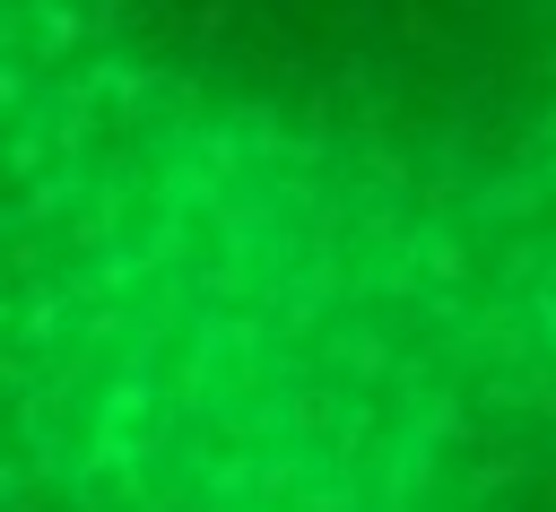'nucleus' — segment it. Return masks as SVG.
I'll return each instance as SVG.
<instances>
[{"mask_svg":"<svg viewBox=\"0 0 556 512\" xmlns=\"http://www.w3.org/2000/svg\"><path fill=\"white\" fill-rule=\"evenodd\" d=\"M0 399L156 512L556 486V0H0Z\"/></svg>","mask_w":556,"mask_h":512,"instance_id":"nucleus-1","label":"nucleus"}]
</instances>
